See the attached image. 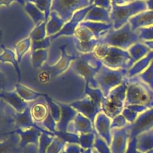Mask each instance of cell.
<instances>
[{"label":"cell","instance_id":"5b68a950","mask_svg":"<svg viewBox=\"0 0 153 153\" xmlns=\"http://www.w3.org/2000/svg\"><path fill=\"white\" fill-rule=\"evenodd\" d=\"M132 35L127 26L115 30L110 29L103 37L99 39V42L111 47H126L130 43Z\"/></svg>","mask_w":153,"mask_h":153},{"label":"cell","instance_id":"6da1fadb","mask_svg":"<svg viewBox=\"0 0 153 153\" xmlns=\"http://www.w3.org/2000/svg\"><path fill=\"white\" fill-rule=\"evenodd\" d=\"M102 65L100 60L97 59L92 52L79 54V57L73 61L72 68L85 80L86 84H90L91 88H96L98 85L94 77Z\"/></svg>","mask_w":153,"mask_h":153},{"label":"cell","instance_id":"d590c367","mask_svg":"<svg viewBox=\"0 0 153 153\" xmlns=\"http://www.w3.org/2000/svg\"><path fill=\"white\" fill-rule=\"evenodd\" d=\"M84 153H90V149H88L86 152H85Z\"/></svg>","mask_w":153,"mask_h":153},{"label":"cell","instance_id":"7a4b0ae2","mask_svg":"<svg viewBox=\"0 0 153 153\" xmlns=\"http://www.w3.org/2000/svg\"><path fill=\"white\" fill-rule=\"evenodd\" d=\"M65 47V45L60 47L61 58L56 65L53 66L45 65L38 69L39 72L38 74L37 79L39 82L41 84L49 82L54 77L65 71L71 61H74L79 57V54H73L72 56L67 54Z\"/></svg>","mask_w":153,"mask_h":153},{"label":"cell","instance_id":"277c9868","mask_svg":"<svg viewBox=\"0 0 153 153\" xmlns=\"http://www.w3.org/2000/svg\"><path fill=\"white\" fill-rule=\"evenodd\" d=\"M89 5L88 0H52L50 11L55 12L66 22L72 19L75 11Z\"/></svg>","mask_w":153,"mask_h":153},{"label":"cell","instance_id":"4dcf8cb0","mask_svg":"<svg viewBox=\"0 0 153 153\" xmlns=\"http://www.w3.org/2000/svg\"><path fill=\"white\" fill-rule=\"evenodd\" d=\"M88 2L90 5L102 7L111 11L112 8L111 0H88Z\"/></svg>","mask_w":153,"mask_h":153},{"label":"cell","instance_id":"8fae6325","mask_svg":"<svg viewBox=\"0 0 153 153\" xmlns=\"http://www.w3.org/2000/svg\"><path fill=\"white\" fill-rule=\"evenodd\" d=\"M84 21L111 23L110 19V11L94 5L85 16Z\"/></svg>","mask_w":153,"mask_h":153},{"label":"cell","instance_id":"4fadbf2b","mask_svg":"<svg viewBox=\"0 0 153 153\" xmlns=\"http://www.w3.org/2000/svg\"><path fill=\"white\" fill-rule=\"evenodd\" d=\"M66 130L69 132L80 131L82 134L93 132L91 124L89 120L84 118L81 114H77L74 119V122L69 125Z\"/></svg>","mask_w":153,"mask_h":153},{"label":"cell","instance_id":"603a6c76","mask_svg":"<svg viewBox=\"0 0 153 153\" xmlns=\"http://www.w3.org/2000/svg\"><path fill=\"white\" fill-rule=\"evenodd\" d=\"M48 51L47 50L39 49L32 51V64L35 69H39L42 66V63L47 57Z\"/></svg>","mask_w":153,"mask_h":153},{"label":"cell","instance_id":"d6986e66","mask_svg":"<svg viewBox=\"0 0 153 153\" xmlns=\"http://www.w3.org/2000/svg\"><path fill=\"white\" fill-rule=\"evenodd\" d=\"M25 10L32 19L34 23L38 26L42 22H45V14L39 10L32 2L26 1Z\"/></svg>","mask_w":153,"mask_h":153},{"label":"cell","instance_id":"d4e9b609","mask_svg":"<svg viewBox=\"0 0 153 153\" xmlns=\"http://www.w3.org/2000/svg\"><path fill=\"white\" fill-rule=\"evenodd\" d=\"M74 38L80 41H87L92 39L94 36L93 33L87 27L78 26L74 32Z\"/></svg>","mask_w":153,"mask_h":153},{"label":"cell","instance_id":"484cf974","mask_svg":"<svg viewBox=\"0 0 153 153\" xmlns=\"http://www.w3.org/2000/svg\"><path fill=\"white\" fill-rule=\"evenodd\" d=\"M30 38H26L22 41H20L15 46L16 51V56L18 62H20L24 54L27 51L30 45Z\"/></svg>","mask_w":153,"mask_h":153},{"label":"cell","instance_id":"52a82bcc","mask_svg":"<svg viewBox=\"0 0 153 153\" xmlns=\"http://www.w3.org/2000/svg\"><path fill=\"white\" fill-rule=\"evenodd\" d=\"M93 7H94V5H90L89 6L84 8H82L81 10H79L76 11L74 14L70 21L67 22L59 32H57L55 35L49 36L50 38V40L51 41L53 39H54L57 37L60 36V35H74L76 29L77 28L76 26H78L79 24L81 22V21L84 19V17L86 16V14L88 13V12Z\"/></svg>","mask_w":153,"mask_h":153},{"label":"cell","instance_id":"3957f363","mask_svg":"<svg viewBox=\"0 0 153 153\" xmlns=\"http://www.w3.org/2000/svg\"><path fill=\"white\" fill-rule=\"evenodd\" d=\"M124 73V70H114L102 65L94 79L105 97L114 87L120 82Z\"/></svg>","mask_w":153,"mask_h":153},{"label":"cell","instance_id":"ffe728a7","mask_svg":"<svg viewBox=\"0 0 153 153\" xmlns=\"http://www.w3.org/2000/svg\"><path fill=\"white\" fill-rule=\"evenodd\" d=\"M1 48H3L4 53L0 56L1 62L2 63L10 62L13 65L17 75V83H19L21 78V73L18 66V61L16 59L14 53L11 50L7 48L4 45H1Z\"/></svg>","mask_w":153,"mask_h":153},{"label":"cell","instance_id":"2e32d148","mask_svg":"<svg viewBox=\"0 0 153 153\" xmlns=\"http://www.w3.org/2000/svg\"><path fill=\"white\" fill-rule=\"evenodd\" d=\"M96 127L100 136L106 140L108 145L111 142V136L109 132V120L103 114H100L97 115L96 120Z\"/></svg>","mask_w":153,"mask_h":153},{"label":"cell","instance_id":"7402d4cb","mask_svg":"<svg viewBox=\"0 0 153 153\" xmlns=\"http://www.w3.org/2000/svg\"><path fill=\"white\" fill-rule=\"evenodd\" d=\"M75 48L80 52L88 53L93 51L94 49L98 44L99 41L97 39H92L87 41H80L73 38Z\"/></svg>","mask_w":153,"mask_h":153},{"label":"cell","instance_id":"30bf717a","mask_svg":"<svg viewBox=\"0 0 153 153\" xmlns=\"http://www.w3.org/2000/svg\"><path fill=\"white\" fill-rule=\"evenodd\" d=\"M78 26L88 28L94 35L95 39H99L113 27L112 23H106L91 21H83Z\"/></svg>","mask_w":153,"mask_h":153},{"label":"cell","instance_id":"44dd1931","mask_svg":"<svg viewBox=\"0 0 153 153\" xmlns=\"http://www.w3.org/2000/svg\"><path fill=\"white\" fill-rule=\"evenodd\" d=\"M16 90L17 94L23 99L26 100H33L37 99L40 96H44V94L36 92L30 88L19 84H16Z\"/></svg>","mask_w":153,"mask_h":153},{"label":"cell","instance_id":"d6a6232c","mask_svg":"<svg viewBox=\"0 0 153 153\" xmlns=\"http://www.w3.org/2000/svg\"><path fill=\"white\" fill-rule=\"evenodd\" d=\"M94 146L97 148V149L99 151L100 153H110L105 142H103L102 139H100L99 137H96Z\"/></svg>","mask_w":153,"mask_h":153},{"label":"cell","instance_id":"ac0fdd59","mask_svg":"<svg viewBox=\"0 0 153 153\" xmlns=\"http://www.w3.org/2000/svg\"><path fill=\"white\" fill-rule=\"evenodd\" d=\"M50 20L47 23V33L50 36L59 32L65 22L54 11L50 12Z\"/></svg>","mask_w":153,"mask_h":153},{"label":"cell","instance_id":"1f68e13d","mask_svg":"<svg viewBox=\"0 0 153 153\" xmlns=\"http://www.w3.org/2000/svg\"><path fill=\"white\" fill-rule=\"evenodd\" d=\"M47 135V134L42 133V136L40 138L39 153H45V151L48 148L49 143L53 140L50 137H48Z\"/></svg>","mask_w":153,"mask_h":153},{"label":"cell","instance_id":"8d00e7d4","mask_svg":"<svg viewBox=\"0 0 153 153\" xmlns=\"http://www.w3.org/2000/svg\"><path fill=\"white\" fill-rule=\"evenodd\" d=\"M93 153H99V152H97L96 151H94L93 152Z\"/></svg>","mask_w":153,"mask_h":153},{"label":"cell","instance_id":"8992f818","mask_svg":"<svg viewBox=\"0 0 153 153\" xmlns=\"http://www.w3.org/2000/svg\"><path fill=\"white\" fill-rule=\"evenodd\" d=\"M123 91L124 86L121 85L111 90L109 94L104 97L102 103V109L109 117L112 118L120 111Z\"/></svg>","mask_w":153,"mask_h":153},{"label":"cell","instance_id":"e575fe53","mask_svg":"<svg viewBox=\"0 0 153 153\" xmlns=\"http://www.w3.org/2000/svg\"><path fill=\"white\" fill-rule=\"evenodd\" d=\"M81 149L77 146L68 145L66 149V153H80Z\"/></svg>","mask_w":153,"mask_h":153},{"label":"cell","instance_id":"cb8c5ba5","mask_svg":"<svg viewBox=\"0 0 153 153\" xmlns=\"http://www.w3.org/2000/svg\"><path fill=\"white\" fill-rule=\"evenodd\" d=\"M35 4L36 7L45 14V22L47 23L50 14V8L52 0H25Z\"/></svg>","mask_w":153,"mask_h":153},{"label":"cell","instance_id":"f1b7e54d","mask_svg":"<svg viewBox=\"0 0 153 153\" xmlns=\"http://www.w3.org/2000/svg\"><path fill=\"white\" fill-rule=\"evenodd\" d=\"M50 37H47L39 41H32V51H35L39 49H44L49 47L50 44Z\"/></svg>","mask_w":153,"mask_h":153},{"label":"cell","instance_id":"7c38bea8","mask_svg":"<svg viewBox=\"0 0 153 153\" xmlns=\"http://www.w3.org/2000/svg\"><path fill=\"white\" fill-rule=\"evenodd\" d=\"M1 97L3 100L8 102L16 109L19 112H23L27 107V103L22 100L21 97L14 91H4L1 92Z\"/></svg>","mask_w":153,"mask_h":153},{"label":"cell","instance_id":"836d02e7","mask_svg":"<svg viewBox=\"0 0 153 153\" xmlns=\"http://www.w3.org/2000/svg\"><path fill=\"white\" fill-rule=\"evenodd\" d=\"M13 1H16L21 5H24L26 3L25 0H0V4L1 5H4L7 7H8L11 4V2Z\"/></svg>","mask_w":153,"mask_h":153},{"label":"cell","instance_id":"4316f807","mask_svg":"<svg viewBox=\"0 0 153 153\" xmlns=\"http://www.w3.org/2000/svg\"><path fill=\"white\" fill-rule=\"evenodd\" d=\"M46 24L47 23L45 22H43L35 27V29L31 32L30 35V38L32 41H39V40L44 39L46 34V31H45Z\"/></svg>","mask_w":153,"mask_h":153},{"label":"cell","instance_id":"83f0119b","mask_svg":"<svg viewBox=\"0 0 153 153\" xmlns=\"http://www.w3.org/2000/svg\"><path fill=\"white\" fill-rule=\"evenodd\" d=\"M94 137V133H85L82 134L80 136L79 142L81 143V145L84 148H88V149L91 147L93 140Z\"/></svg>","mask_w":153,"mask_h":153},{"label":"cell","instance_id":"ba28073f","mask_svg":"<svg viewBox=\"0 0 153 153\" xmlns=\"http://www.w3.org/2000/svg\"><path fill=\"white\" fill-rule=\"evenodd\" d=\"M126 58L127 54L124 51L115 47L109 46L105 55L100 61L106 66L114 69L125 66Z\"/></svg>","mask_w":153,"mask_h":153},{"label":"cell","instance_id":"e0dca14e","mask_svg":"<svg viewBox=\"0 0 153 153\" xmlns=\"http://www.w3.org/2000/svg\"><path fill=\"white\" fill-rule=\"evenodd\" d=\"M41 131L39 130L33 128H30L27 131H23L21 129H19L16 131L19 134L22 136V141L20 142V146L22 148H24L26 145L29 143H32L35 145L38 143V138L39 135V132Z\"/></svg>","mask_w":153,"mask_h":153},{"label":"cell","instance_id":"9a60e30c","mask_svg":"<svg viewBox=\"0 0 153 153\" xmlns=\"http://www.w3.org/2000/svg\"><path fill=\"white\" fill-rule=\"evenodd\" d=\"M60 108L61 110V118L57 125V127L59 130L65 131L67 130L68 125L69 122L73 119V118L76 115V111L71 108V106L66 105L65 103H62L59 102H56Z\"/></svg>","mask_w":153,"mask_h":153},{"label":"cell","instance_id":"5bb4252c","mask_svg":"<svg viewBox=\"0 0 153 153\" xmlns=\"http://www.w3.org/2000/svg\"><path fill=\"white\" fill-rule=\"evenodd\" d=\"M30 108V115L32 117V120L36 123L41 121L43 122L47 118L49 114L48 112V105L43 101H38L35 103H33ZM42 122V123H43Z\"/></svg>","mask_w":153,"mask_h":153},{"label":"cell","instance_id":"9c48e42d","mask_svg":"<svg viewBox=\"0 0 153 153\" xmlns=\"http://www.w3.org/2000/svg\"><path fill=\"white\" fill-rule=\"evenodd\" d=\"M70 106L88 117L92 124L96 114L102 109L101 106L97 105L91 99L87 97L74 102L71 103Z\"/></svg>","mask_w":153,"mask_h":153},{"label":"cell","instance_id":"f546056e","mask_svg":"<svg viewBox=\"0 0 153 153\" xmlns=\"http://www.w3.org/2000/svg\"><path fill=\"white\" fill-rule=\"evenodd\" d=\"M63 145L64 142L60 141L57 138H54L52 140L51 145L47 148V153H58Z\"/></svg>","mask_w":153,"mask_h":153},{"label":"cell","instance_id":"74e56055","mask_svg":"<svg viewBox=\"0 0 153 153\" xmlns=\"http://www.w3.org/2000/svg\"><path fill=\"white\" fill-rule=\"evenodd\" d=\"M23 153H27V152H26V149H25V152H23Z\"/></svg>","mask_w":153,"mask_h":153}]
</instances>
